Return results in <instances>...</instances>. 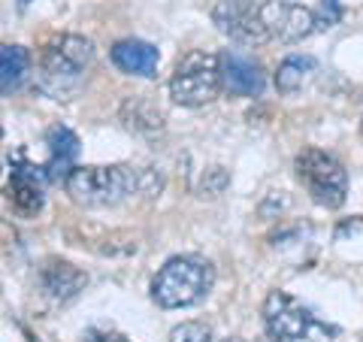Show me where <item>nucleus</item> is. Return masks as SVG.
Listing matches in <instances>:
<instances>
[{
    "instance_id": "1",
    "label": "nucleus",
    "mask_w": 363,
    "mask_h": 342,
    "mask_svg": "<svg viewBox=\"0 0 363 342\" xmlns=\"http://www.w3.org/2000/svg\"><path fill=\"white\" fill-rule=\"evenodd\" d=\"M64 188L76 206L104 209V206H118V203L130 197H157L164 188V179L149 167H130V164L73 167L64 179Z\"/></svg>"
},
{
    "instance_id": "2",
    "label": "nucleus",
    "mask_w": 363,
    "mask_h": 342,
    "mask_svg": "<svg viewBox=\"0 0 363 342\" xmlns=\"http://www.w3.org/2000/svg\"><path fill=\"white\" fill-rule=\"evenodd\" d=\"M215 270L206 258L200 255H179L169 258L157 270L152 282V297L161 309H182V306H194L212 291Z\"/></svg>"
},
{
    "instance_id": "3",
    "label": "nucleus",
    "mask_w": 363,
    "mask_h": 342,
    "mask_svg": "<svg viewBox=\"0 0 363 342\" xmlns=\"http://www.w3.org/2000/svg\"><path fill=\"white\" fill-rule=\"evenodd\" d=\"M91 61H94V43L79 33H61L45 43L40 55V85L55 97H67L79 88Z\"/></svg>"
},
{
    "instance_id": "4",
    "label": "nucleus",
    "mask_w": 363,
    "mask_h": 342,
    "mask_svg": "<svg viewBox=\"0 0 363 342\" xmlns=\"http://www.w3.org/2000/svg\"><path fill=\"white\" fill-rule=\"evenodd\" d=\"M224 91L221 76V55L197 49L188 52L185 58L176 64L173 76H169V97L179 106H203L212 104Z\"/></svg>"
},
{
    "instance_id": "5",
    "label": "nucleus",
    "mask_w": 363,
    "mask_h": 342,
    "mask_svg": "<svg viewBox=\"0 0 363 342\" xmlns=\"http://www.w3.org/2000/svg\"><path fill=\"white\" fill-rule=\"evenodd\" d=\"M267 333L276 342H330L333 327L315 318L303 303H297L285 291H272L264 303Z\"/></svg>"
},
{
    "instance_id": "6",
    "label": "nucleus",
    "mask_w": 363,
    "mask_h": 342,
    "mask_svg": "<svg viewBox=\"0 0 363 342\" xmlns=\"http://www.w3.org/2000/svg\"><path fill=\"white\" fill-rule=\"evenodd\" d=\"M294 170H297V179L303 182V188L309 191V197L318 206L339 209L345 203L348 173L333 155H327L321 149H303L297 155V161H294Z\"/></svg>"
},
{
    "instance_id": "7",
    "label": "nucleus",
    "mask_w": 363,
    "mask_h": 342,
    "mask_svg": "<svg viewBox=\"0 0 363 342\" xmlns=\"http://www.w3.org/2000/svg\"><path fill=\"white\" fill-rule=\"evenodd\" d=\"M257 16L264 21L269 40L279 43H303L321 28V21L309 6L291 4V0H264L257 6Z\"/></svg>"
},
{
    "instance_id": "8",
    "label": "nucleus",
    "mask_w": 363,
    "mask_h": 342,
    "mask_svg": "<svg viewBox=\"0 0 363 342\" xmlns=\"http://www.w3.org/2000/svg\"><path fill=\"white\" fill-rule=\"evenodd\" d=\"M212 21L224 37H230L240 45H264L269 43V33L264 28V21L257 16V6L248 9L236 0H221L218 6L212 9Z\"/></svg>"
},
{
    "instance_id": "9",
    "label": "nucleus",
    "mask_w": 363,
    "mask_h": 342,
    "mask_svg": "<svg viewBox=\"0 0 363 342\" xmlns=\"http://www.w3.org/2000/svg\"><path fill=\"white\" fill-rule=\"evenodd\" d=\"M221 76H224V91L233 97H257L267 85V76L260 70V64L242 52L221 55Z\"/></svg>"
},
{
    "instance_id": "10",
    "label": "nucleus",
    "mask_w": 363,
    "mask_h": 342,
    "mask_svg": "<svg viewBox=\"0 0 363 342\" xmlns=\"http://www.w3.org/2000/svg\"><path fill=\"white\" fill-rule=\"evenodd\" d=\"M85 285H88V276L79 267L67 264V260H49L40 270V288L55 303H70L73 297H79V291Z\"/></svg>"
},
{
    "instance_id": "11",
    "label": "nucleus",
    "mask_w": 363,
    "mask_h": 342,
    "mask_svg": "<svg viewBox=\"0 0 363 342\" xmlns=\"http://www.w3.org/2000/svg\"><path fill=\"white\" fill-rule=\"evenodd\" d=\"M112 64L128 76H157V49L145 40H121L112 45Z\"/></svg>"
},
{
    "instance_id": "12",
    "label": "nucleus",
    "mask_w": 363,
    "mask_h": 342,
    "mask_svg": "<svg viewBox=\"0 0 363 342\" xmlns=\"http://www.w3.org/2000/svg\"><path fill=\"white\" fill-rule=\"evenodd\" d=\"M9 203H13V209L18 215H37L43 209V182H40V173L33 167H18L13 170V176H9Z\"/></svg>"
},
{
    "instance_id": "13",
    "label": "nucleus",
    "mask_w": 363,
    "mask_h": 342,
    "mask_svg": "<svg viewBox=\"0 0 363 342\" xmlns=\"http://www.w3.org/2000/svg\"><path fill=\"white\" fill-rule=\"evenodd\" d=\"M30 70V52L25 45H4L0 49V85H4V94H13L16 88H21V82L28 79Z\"/></svg>"
},
{
    "instance_id": "14",
    "label": "nucleus",
    "mask_w": 363,
    "mask_h": 342,
    "mask_svg": "<svg viewBox=\"0 0 363 342\" xmlns=\"http://www.w3.org/2000/svg\"><path fill=\"white\" fill-rule=\"evenodd\" d=\"M49 152H52V173H58V167H61V173L67 179V173H70V164H73V158L79 155V140H76V133L70 128H52L49 131Z\"/></svg>"
},
{
    "instance_id": "15",
    "label": "nucleus",
    "mask_w": 363,
    "mask_h": 342,
    "mask_svg": "<svg viewBox=\"0 0 363 342\" xmlns=\"http://www.w3.org/2000/svg\"><path fill=\"white\" fill-rule=\"evenodd\" d=\"M312 70H315V58H309V55H288L276 70V88L281 94H294Z\"/></svg>"
},
{
    "instance_id": "16",
    "label": "nucleus",
    "mask_w": 363,
    "mask_h": 342,
    "mask_svg": "<svg viewBox=\"0 0 363 342\" xmlns=\"http://www.w3.org/2000/svg\"><path fill=\"white\" fill-rule=\"evenodd\" d=\"M124 118H128V124H130V128H136V131L155 133V131L164 128L161 109H155L152 104H145L143 97H133V100H128V104H124Z\"/></svg>"
},
{
    "instance_id": "17",
    "label": "nucleus",
    "mask_w": 363,
    "mask_h": 342,
    "mask_svg": "<svg viewBox=\"0 0 363 342\" xmlns=\"http://www.w3.org/2000/svg\"><path fill=\"white\" fill-rule=\"evenodd\" d=\"M169 342H215L212 327L203 321H185L169 330Z\"/></svg>"
},
{
    "instance_id": "18",
    "label": "nucleus",
    "mask_w": 363,
    "mask_h": 342,
    "mask_svg": "<svg viewBox=\"0 0 363 342\" xmlns=\"http://www.w3.org/2000/svg\"><path fill=\"white\" fill-rule=\"evenodd\" d=\"M85 342H128V339L109 333V330H91V333H85Z\"/></svg>"
},
{
    "instance_id": "19",
    "label": "nucleus",
    "mask_w": 363,
    "mask_h": 342,
    "mask_svg": "<svg viewBox=\"0 0 363 342\" xmlns=\"http://www.w3.org/2000/svg\"><path fill=\"white\" fill-rule=\"evenodd\" d=\"M260 342H276V339H272V336H269V339H260Z\"/></svg>"
},
{
    "instance_id": "20",
    "label": "nucleus",
    "mask_w": 363,
    "mask_h": 342,
    "mask_svg": "<svg viewBox=\"0 0 363 342\" xmlns=\"http://www.w3.org/2000/svg\"><path fill=\"white\" fill-rule=\"evenodd\" d=\"M227 342H240V339H227Z\"/></svg>"
},
{
    "instance_id": "21",
    "label": "nucleus",
    "mask_w": 363,
    "mask_h": 342,
    "mask_svg": "<svg viewBox=\"0 0 363 342\" xmlns=\"http://www.w3.org/2000/svg\"><path fill=\"white\" fill-rule=\"evenodd\" d=\"M21 4H28V0H21Z\"/></svg>"
},
{
    "instance_id": "22",
    "label": "nucleus",
    "mask_w": 363,
    "mask_h": 342,
    "mask_svg": "<svg viewBox=\"0 0 363 342\" xmlns=\"http://www.w3.org/2000/svg\"><path fill=\"white\" fill-rule=\"evenodd\" d=\"M360 131H363V124H360Z\"/></svg>"
}]
</instances>
